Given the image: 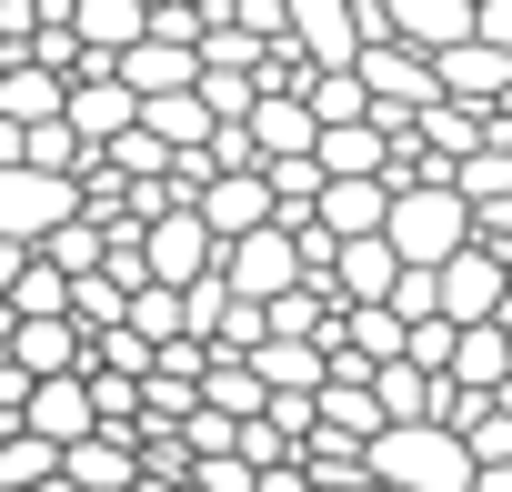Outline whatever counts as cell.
I'll use <instances>...</instances> for the list:
<instances>
[{"instance_id":"cell-1","label":"cell","mask_w":512,"mask_h":492,"mask_svg":"<svg viewBox=\"0 0 512 492\" xmlns=\"http://www.w3.org/2000/svg\"><path fill=\"white\" fill-rule=\"evenodd\" d=\"M472 241V221H462V201H452V181H422V191H392V211H382V252L402 262V272H442L452 252Z\"/></svg>"},{"instance_id":"cell-2","label":"cell","mask_w":512,"mask_h":492,"mask_svg":"<svg viewBox=\"0 0 512 492\" xmlns=\"http://www.w3.org/2000/svg\"><path fill=\"white\" fill-rule=\"evenodd\" d=\"M362 472H372V482H392V492H472V462H462V442H452V432H432V422H402V432H382V442L362 452Z\"/></svg>"},{"instance_id":"cell-3","label":"cell","mask_w":512,"mask_h":492,"mask_svg":"<svg viewBox=\"0 0 512 492\" xmlns=\"http://www.w3.org/2000/svg\"><path fill=\"white\" fill-rule=\"evenodd\" d=\"M502 302H512V262H502V252H482V241H462V252L432 272V312H442L452 332L502 322Z\"/></svg>"},{"instance_id":"cell-4","label":"cell","mask_w":512,"mask_h":492,"mask_svg":"<svg viewBox=\"0 0 512 492\" xmlns=\"http://www.w3.org/2000/svg\"><path fill=\"white\" fill-rule=\"evenodd\" d=\"M292 51H302L312 81L352 71V61L372 51V41H362V0H292Z\"/></svg>"},{"instance_id":"cell-5","label":"cell","mask_w":512,"mask_h":492,"mask_svg":"<svg viewBox=\"0 0 512 492\" xmlns=\"http://www.w3.org/2000/svg\"><path fill=\"white\" fill-rule=\"evenodd\" d=\"M211 272H221V292H231V302H251V312H262V302H282V292H302L292 231H251V241H231Z\"/></svg>"},{"instance_id":"cell-6","label":"cell","mask_w":512,"mask_h":492,"mask_svg":"<svg viewBox=\"0 0 512 492\" xmlns=\"http://www.w3.org/2000/svg\"><path fill=\"white\" fill-rule=\"evenodd\" d=\"M211 262H221V241H211L191 211H171V221H151V231H141V282H161V292L211 282Z\"/></svg>"},{"instance_id":"cell-7","label":"cell","mask_w":512,"mask_h":492,"mask_svg":"<svg viewBox=\"0 0 512 492\" xmlns=\"http://www.w3.org/2000/svg\"><path fill=\"white\" fill-rule=\"evenodd\" d=\"M382 31H392L402 51L442 61V51H462V41H472V0H382Z\"/></svg>"},{"instance_id":"cell-8","label":"cell","mask_w":512,"mask_h":492,"mask_svg":"<svg viewBox=\"0 0 512 492\" xmlns=\"http://www.w3.org/2000/svg\"><path fill=\"white\" fill-rule=\"evenodd\" d=\"M131 121H141V101H131L121 81H71V101H61V131H71L81 151H111Z\"/></svg>"},{"instance_id":"cell-9","label":"cell","mask_w":512,"mask_h":492,"mask_svg":"<svg viewBox=\"0 0 512 492\" xmlns=\"http://www.w3.org/2000/svg\"><path fill=\"white\" fill-rule=\"evenodd\" d=\"M21 432H31V442H51V452H71V442H91L101 422H91V392H81V382H31Z\"/></svg>"},{"instance_id":"cell-10","label":"cell","mask_w":512,"mask_h":492,"mask_svg":"<svg viewBox=\"0 0 512 492\" xmlns=\"http://www.w3.org/2000/svg\"><path fill=\"white\" fill-rule=\"evenodd\" d=\"M61 482H71V492H131V482H141L131 432H91V442H71V452H61Z\"/></svg>"},{"instance_id":"cell-11","label":"cell","mask_w":512,"mask_h":492,"mask_svg":"<svg viewBox=\"0 0 512 492\" xmlns=\"http://www.w3.org/2000/svg\"><path fill=\"white\" fill-rule=\"evenodd\" d=\"M141 11H151V0H71V41L111 71V61L141 41Z\"/></svg>"},{"instance_id":"cell-12","label":"cell","mask_w":512,"mask_h":492,"mask_svg":"<svg viewBox=\"0 0 512 492\" xmlns=\"http://www.w3.org/2000/svg\"><path fill=\"white\" fill-rule=\"evenodd\" d=\"M251 382H262L272 402H312L332 372H322V342H262L251 352Z\"/></svg>"},{"instance_id":"cell-13","label":"cell","mask_w":512,"mask_h":492,"mask_svg":"<svg viewBox=\"0 0 512 492\" xmlns=\"http://www.w3.org/2000/svg\"><path fill=\"white\" fill-rule=\"evenodd\" d=\"M241 131H251V151H262V161H312V141H322L302 101H251Z\"/></svg>"},{"instance_id":"cell-14","label":"cell","mask_w":512,"mask_h":492,"mask_svg":"<svg viewBox=\"0 0 512 492\" xmlns=\"http://www.w3.org/2000/svg\"><path fill=\"white\" fill-rule=\"evenodd\" d=\"M61 81L51 71H21V61H0V121H11V131H41V121H61Z\"/></svg>"},{"instance_id":"cell-15","label":"cell","mask_w":512,"mask_h":492,"mask_svg":"<svg viewBox=\"0 0 512 492\" xmlns=\"http://www.w3.org/2000/svg\"><path fill=\"white\" fill-rule=\"evenodd\" d=\"M262 382H251V362H201V412H221V422H262Z\"/></svg>"},{"instance_id":"cell-16","label":"cell","mask_w":512,"mask_h":492,"mask_svg":"<svg viewBox=\"0 0 512 492\" xmlns=\"http://www.w3.org/2000/svg\"><path fill=\"white\" fill-rule=\"evenodd\" d=\"M141 131H151L171 161H191V151L211 141V121H201V101H191V91H171V101H141Z\"/></svg>"},{"instance_id":"cell-17","label":"cell","mask_w":512,"mask_h":492,"mask_svg":"<svg viewBox=\"0 0 512 492\" xmlns=\"http://www.w3.org/2000/svg\"><path fill=\"white\" fill-rule=\"evenodd\" d=\"M121 332H131L141 352H161V342H181V292H161V282H141V292L121 302Z\"/></svg>"},{"instance_id":"cell-18","label":"cell","mask_w":512,"mask_h":492,"mask_svg":"<svg viewBox=\"0 0 512 492\" xmlns=\"http://www.w3.org/2000/svg\"><path fill=\"white\" fill-rule=\"evenodd\" d=\"M472 41L512 61V0H472Z\"/></svg>"},{"instance_id":"cell-19","label":"cell","mask_w":512,"mask_h":492,"mask_svg":"<svg viewBox=\"0 0 512 492\" xmlns=\"http://www.w3.org/2000/svg\"><path fill=\"white\" fill-rule=\"evenodd\" d=\"M31 272V252H11V241H0V302H11V282Z\"/></svg>"},{"instance_id":"cell-20","label":"cell","mask_w":512,"mask_h":492,"mask_svg":"<svg viewBox=\"0 0 512 492\" xmlns=\"http://www.w3.org/2000/svg\"><path fill=\"white\" fill-rule=\"evenodd\" d=\"M472 492H512V462L502 472H472Z\"/></svg>"},{"instance_id":"cell-21","label":"cell","mask_w":512,"mask_h":492,"mask_svg":"<svg viewBox=\"0 0 512 492\" xmlns=\"http://www.w3.org/2000/svg\"><path fill=\"white\" fill-rule=\"evenodd\" d=\"M302 492H342V482H302Z\"/></svg>"}]
</instances>
